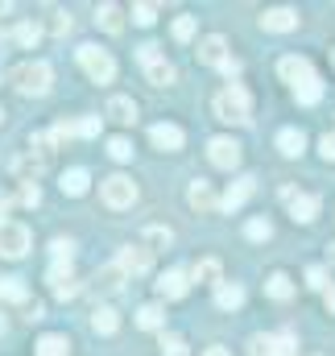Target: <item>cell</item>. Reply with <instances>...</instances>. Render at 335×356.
Returning <instances> with one entry per match:
<instances>
[{
	"label": "cell",
	"instance_id": "1",
	"mask_svg": "<svg viewBox=\"0 0 335 356\" xmlns=\"http://www.w3.org/2000/svg\"><path fill=\"white\" fill-rule=\"evenodd\" d=\"M215 116H220L224 124H249V120H252V99H249V91L240 88V83L224 88L220 95H215Z\"/></svg>",
	"mask_w": 335,
	"mask_h": 356
},
{
	"label": "cell",
	"instance_id": "2",
	"mask_svg": "<svg viewBox=\"0 0 335 356\" xmlns=\"http://www.w3.org/2000/svg\"><path fill=\"white\" fill-rule=\"evenodd\" d=\"M50 79H54V71L42 58H29V63H21L13 71V88L21 91V95H46L50 91Z\"/></svg>",
	"mask_w": 335,
	"mask_h": 356
},
{
	"label": "cell",
	"instance_id": "3",
	"mask_svg": "<svg viewBox=\"0 0 335 356\" xmlns=\"http://www.w3.org/2000/svg\"><path fill=\"white\" fill-rule=\"evenodd\" d=\"M137 58H141V67H145V79L154 83V88H170L174 79H178V71H174V63H170L166 54H162V46H141L137 50Z\"/></svg>",
	"mask_w": 335,
	"mask_h": 356
},
{
	"label": "cell",
	"instance_id": "4",
	"mask_svg": "<svg viewBox=\"0 0 335 356\" xmlns=\"http://www.w3.org/2000/svg\"><path fill=\"white\" fill-rule=\"evenodd\" d=\"M79 67H83L95 83H112V79H116V63H112V54L99 50V46H79Z\"/></svg>",
	"mask_w": 335,
	"mask_h": 356
},
{
	"label": "cell",
	"instance_id": "5",
	"mask_svg": "<svg viewBox=\"0 0 335 356\" xmlns=\"http://www.w3.org/2000/svg\"><path fill=\"white\" fill-rule=\"evenodd\" d=\"M99 195H104V203H108L112 211H124V207H133V203H137V182H133V178H124V175H112V178H104Z\"/></svg>",
	"mask_w": 335,
	"mask_h": 356
},
{
	"label": "cell",
	"instance_id": "6",
	"mask_svg": "<svg viewBox=\"0 0 335 356\" xmlns=\"http://www.w3.org/2000/svg\"><path fill=\"white\" fill-rule=\"evenodd\" d=\"M25 253H29V228L17 224V220H4V224H0V257L17 261V257H25Z\"/></svg>",
	"mask_w": 335,
	"mask_h": 356
},
{
	"label": "cell",
	"instance_id": "7",
	"mask_svg": "<svg viewBox=\"0 0 335 356\" xmlns=\"http://www.w3.org/2000/svg\"><path fill=\"white\" fill-rule=\"evenodd\" d=\"M281 199L290 203V216H294L298 224H311V220L319 216V195H307V191L286 186V191H281Z\"/></svg>",
	"mask_w": 335,
	"mask_h": 356
},
{
	"label": "cell",
	"instance_id": "8",
	"mask_svg": "<svg viewBox=\"0 0 335 356\" xmlns=\"http://www.w3.org/2000/svg\"><path fill=\"white\" fill-rule=\"evenodd\" d=\"M207 158L220 166V170H236L240 166V145L232 137H211L207 141Z\"/></svg>",
	"mask_w": 335,
	"mask_h": 356
},
{
	"label": "cell",
	"instance_id": "9",
	"mask_svg": "<svg viewBox=\"0 0 335 356\" xmlns=\"http://www.w3.org/2000/svg\"><path fill=\"white\" fill-rule=\"evenodd\" d=\"M294 336H252L249 356H294Z\"/></svg>",
	"mask_w": 335,
	"mask_h": 356
},
{
	"label": "cell",
	"instance_id": "10",
	"mask_svg": "<svg viewBox=\"0 0 335 356\" xmlns=\"http://www.w3.org/2000/svg\"><path fill=\"white\" fill-rule=\"evenodd\" d=\"M116 266L124 269V277H129V273H145V269L154 266V249H145V245H124V249L116 253Z\"/></svg>",
	"mask_w": 335,
	"mask_h": 356
},
{
	"label": "cell",
	"instance_id": "11",
	"mask_svg": "<svg viewBox=\"0 0 335 356\" xmlns=\"http://www.w3.org/2000/svg\"><path fill=\"white\" fill-rule=\"evenodd\" d=\"M50 290L58 298H75L79 294V277H75L71 261H54V269H50Z\"/></svg>",
	"mask_w": 335,
	"mask_h": 356
},
{
	"label": "cell",
	"instance_id": "12",
	"mask_svg": "<svg viewBox=\"0 0 335 356\" xmlns=\"http://www.w3.org/2000/svg\"><path fill=\"white\" fill-rule=\"evenodd\" d=\"M261 29L265 33H290V29H298V13L294 8H265L261 13Z\"/></svg>",
	"mask_w": 335,
	"mask_h": 356
},
{
	"label": "cell",
	"instance_id": "13",
	"mask_svg": "<svg viewBox=\"0 0 335 356\" xmlns=\"http://www.w3.org/2000/svg\"><path fill=\"white\" fill-rule=\"evenodd\" d=\"M277 75H281L286 83H294V88H298V83L315 79V67H311L302 54H290V58H281V63H277Z\"/></svg>",
	"mask_w": 335,
	"mask_h": 356
},
{
	"label": "cell",
	"instance_id": "14",
	"mask_svg": "<svg viewBox=\"0 0 335 356\" xmlns=\"http://www.w3.org/2000/svg\"><path fill=\"white\" fill-rule=\"evenodd\" d=\"M186 203H190L195 211H215V207H220V199H215V191H211L207 178H195V182L186 186Z\"/></svg>",
	"mask_w": 335,
	"mask_h": 356
},
{
	"label": "cell",
	"instance_id": "15",
	"mask_svg": "<svg viewBox=\"0 0 335 356\" xmlns=\"http://www.w3.org/2000/svg\"><path fill=\"white\" fill-rule=\"evenodd\" d=\"M190 290V273L186 269H166L162 277H158V294L162 298H182Z\"/></svg>",
	"mask_w": 335,
	"mask_h": 356
},
{
	"label": "cell",
	"instance_id": "16",
	"mask_svg": "<svg viewBox=\"0 0 335 356\" xmlns=\"http://www.w3.org/2000/svg\"><path fill=\"white\" fill-rule=\"evenodd\" d=\"M232 54H228V42L224 38H203L199 42V63H207V67H224Z\"/></svg>",
	"mask_w": 335,
	"mask_h": 356
},
{
	"label": "cell",
	"instance_id": "17",
	"mask_svg": "<svg viewBox=\"0 0 335 356\" xmlns=\"http://www.w3.org/2000/svg\"><path fill=\"white\" fill-rule=\"evenodd\" d=\"M149 141H154L158 149L174 154V149H182V141H186V137H182V129H178V124H154V129H149Z\"/></svg>",
	"mask_w": 335,
	"mask_h": 356
},
{
	"label": "cell",
	"instance_id": "18",
	"mask_svg": "<svg viewBox=\"0 0 335 356\" xmlns=\"http://www.w3.org/2000/svg\"><path fill=\"white\" fill-rule=\"evenodd\" d=\"M190 277L203 282V286H220V282H224V266H220L215 257H199V261L190 266Z\"/></svg>",
	"mask_w": 335,
	"mask_h": 356
},
{
	"label": "cell",
	"instance_id": "19",
	"mask_svg": "<svg viewBox=\"0 0 335 356\" xmlns=\"http://www.w3.org/2000/svg\"><path fill=\"white\" fill-rule=\"evenodd\" d=\"M252 186H256V178H240V182H232V186L224 191V199H220V211H236V207L252 195Z\"/></svg>",
	"mask_w": 335,
	"mask_h": 356
},
{
	"label": "cell",
	"instance_id": "20",
	"mask_svg": "<svg viewBox=\"0 0 335 356\" xmlns=\"http://www.w3.org/2000/svg\"><path fill=\"white\" fill-rule=\"evenodd\" d=\"M95 25H99L104 33H120V29H124V8H120V4H99V8H95Z\"/></svg>",
	"mask_w": 335,
	"mask_h": 356
},
{
	"label": "cell",
	"instance_id": "21",
	"mask_svg": "<svg viewBox=\"0 0 335 356\" xmlns=\"http://www.w3.org/2000/svg\"><path fill=\"white\" fill-rule=\"evenodd\" d=\"M120 286H124V269L116 266V261L104 266V269H95V290H99V294H116Z\"/></svg>",
	"mask_w": 335,
	"mask_h": 356
},
{
	"label": "cell",
	"instance_id": "22",
	"mask_svg": "<svg viewBox=\"0 0 335 356\" xmlns=\"http://www.w3.org/2000/svg\"><path fill=\"white\" fill-rule=\"evenodd\" d=\"M277 149H281L286 158H302V149H307V133H302V129H281V133H277Z\"/></svg>",
	"mask_w": 335,
	"mask_h": 356
},
{
	"label": "cell",
	"instance_id": "23",
	"mask_svg": "<svg viewBox=\"0 0 335 356\" xmlns=\"http://www.w3.org/2000/svg\"><path fill=\"white\" fill-rule=\"evenodd\" d=\"M108 116H112L116 124H133V120H137V104H133L129 95H112V99H108Z\"/></svg>",
	"mask_w": 335,
	"mask_h": 356
},
{
	"label": "cell",
	"instance_id": "24",
	"mask_svg": "<svg viewBox=\"0 0 335 356\" xmlns=\"http://www.w3.org/2000/svg\"><path fill=\"white\" fill-rule=\"evenodd\" d=\"M215 302H220L224 311H236V307L245 302V286H236V282H220V286H215Z\"/></svg>",
	"mask_w": 335,
	"mask_h": 356
},
{
	"label": "cell",
	"instance_id": "25",
	"mask_svg": "<svg viewBox=\"0 0 335 356\" xmlns=\"http://www.w3.org/2000/svg\"><path fill=\"white\" fill-rule=\"evenodd\" d=\"M91 327H95L99 336H112V332L120 327V315H116L112 307H95V311H91Z\"/></svg>",
	"mask_w": 335,
	"mask_h": 356
},
{
	"label": "cell",
	"instance_id": "26",
	"mask_svg": "<svg viewBox=\"0 0 335 356\" xmlns=\"http://www.w3.org/2000/svg\"><path fill=\"white\" fill-rule=\"evenodd\" d=\"M137 323H141V327H145V332H158V327H162V323H166V311H162V307H158V302H145V307H141V311H137Z\"/></svg>",
	"mask_w": 335,
	"mask_h": 356
},
{
	"label": "cell",
	"instance_id": "27",
	"mask_svg": "<svg viewBox=\"0 0 335 356\" xmlns=\"http://www.w3.org/2000/svg\"><path fill=\"white\" fill-rule=\"evenodd\" d=\"M38 356H71V340L67 336H42L38 340Z\"/></svg>",
	"mask_w": 335,
	"mask_h": 356
},
{
	"label": "cell",
	"instance_id": "28",
	"mask_svg": "<svg viewBox=\"0 0 335 356\" xmlns=\"http://www.w3.org/2000/svg\"><path fill=\"white\" fill-rule=\"evenodd\" d=\"M141 245H145V249H166V245H174V232H170L166 224H149Z\"/></svg>",
	"mask_w": 335,
	"mask_h": 356
},
{
	"label": "cell",
	"instance_id": "29",
	"mask_svg": "<svg viewBox=\"0 0 335 356\" xmlns=\"http://www.w3.org/2000/svg\"><path fill=\"white\" fill-rule=\"evenodd\" d=\"M38 38H42V25H38V21H21V25L13 29V42H17V46H25V50H29V46H38Z\"/></svg>",
	"mask_w": 335,
	"mask_h": 356
},
{
	"label": "cell",
	"instance_id": "30",
	"mask_svg": "<svg viewBox=\"0 0 335 356\" xmlns=\"http://www.w3.org/2000/svg\"><path fill=\"white\" fill-rule=\"evenodd\" d=\"M265 294H269V298H290V294H294V282H290L286 273H269Z\"/></svg>",
	"mask_w": 335,
	"mask_h": 356
},
{
	"label": "cell",
	"instance_id": "31",
	"mask_svg": "<svg viewBox=\"0 0 335 356\" xmlns=\"http://www.w3.org/2000/svg\"><path fill=\"white\" fill-rule=\"evenodd\" d=\"M42 166H46V162H38L33 154H25V158H17V162H13V170L25 178V182H33V178L42 175Z\"/></svg>",
	"mask_w": 335,
	"mask_h": 356
},
{
	"label": "cell",
	"instance_id": "32",
	"mask_svg": "<svg viewBox=\"0 0 335 356\" xmlns=\"http://www.w3.org/2000/svg\"><path fill=\"white\" fill-rule=\"evenodd\" d=\"M87 182H91V178H87V170H79V166H75V170H67V175H63V191H67V195H83Z\"/></svg>",
	"mask_w": 335,
	"mask_h": 356
},
{
	"label": "cell",
	"instance_id": "33",
	"mask_svg": "<svg viewBox=\"0 0 335 356\" xmlns=\"http://www.w3.org/2000/svg\"><path fill=\"white\" fill-rule=\"evenodd\" d=\"M0 298L25 302V282H21V277H0Z\"/></svg>",
	"mask_w": 335,
	"mask_h": 356
},
{
	"label": "cell",
	"instance_id": "34",
	"mask_svg": "<svg viewBox=\"0 0 335 356\" xmlns=\"http://www.w3.org/2000/svg\"><path fill=\"white\" fill-rule=\"evenodd\" d=\"M294 95H298V104H315V99L323 95V83H319V75H315V79H307V83H298V88H294Z\"/></svg>",
	"mask_w": 335,
	"mask_h": 356
},
{
	"label": "cell",
	"instance_id": "35",
	"mask_svg": "<svg viewBox=\"0 0 335 356\" xmlns=\"http://www.w3.org/2000/svg\"><path fill=\"white\" fill-rule=\"evenodd\" d=\"M108 154H112L116 162H129V158H133V141H129V137H112V141H108Z\"/></svg>",
	"mask_w": 335,
	"mask_h": 356
},
{
	"label": "cell",
	"instance_id": "36",
	"mask_svg": "<svg viewBox=\"0 0 335 356\" xmlns=\"http://www.w3.org/2000/svg\"><path fill=\"white\" fill-rule=\"evenodd\" d=\"M75 29V21H71V13H50V33H58V38H67Z\"/></svg>",
	"mask_w": 335,
	"mask_h": 356
},
{
	"label": "cell",
	"instance_id": "37",
	"mask_svg": "<svg viewBox=\"0 0 335 356\" xmlns=\"http://www.w3.org/2000/svg\"><path fill=\"white\" fill-rule=\"evenodd\" d=\"M245 232H249V241H269V236H273V224H269V220H249Z\"/></svg>",
	"mask_w": 335,
	"mask_h": 356
},
{
	"label": "cell",
	"instance_id": "38",
	"mask_svg": "<svg viewBox=\"0 0 335 356\" xmlns=\"http://www.w3.org/2000/svg\"><path fill=\"white\" fill-rule=\"evenodd\" d=\"M162 356H186V340L182 336H162Z\"/></svg>",
	"mask_w": 335,
	"mask_h": 356
},
{
	"label": "cell",
	"instance_id": "39",
	"mask_svg": "<svg viewBox=\"0 0 335 356\" xmlns=\"http://www.w3.org/2000/svg\"><path fill=\"white\" fill-rule=\"evenodd\" d=\"M99 133V116H79L75 120V137H95Z\"/></svg>",
	"mask_w": 335,
	"mask_h": 356
},
{
	"label": "cell",
	"instance_id": "40",
	"mask_svg": "<svg viewBox=\"0 0 335 356\" xmlns=\"http://www.w3.org/2000/svg\"><path fill=\"white\" fill-rule=\"evenodd\" d=\"M133 21L137 25H154L158 21V8L154 4H133Z\"/></svg>",
	"mask_w": 335,
	"mask_h": 356
},
{
	"label": "cell",
	"instance_id": "41",
	"mask_svg": "<svg viewBox=\"0 0 335 356\" xmlns=\"http://www.w3.org/2000/svg\"><path fill=\"white\" fill-rule=\"evenodd\" d=\"M174 38H178V42H190V38H195V17H178V21H174Z\"/></svg>",
	"mask_w": 335,
	"mask_h": 356
},
{
	"label": "cell",
	"instance_id": "42",
	"mask_svg": "<svg viewBox=\"0 0 335 356\" xmlns=\"http://www.w3.org/2000/svg\"><path fill=\"white\" fill-rule=\"evenodd\" d=\"M21 203L25 207H38L42 203V186L38 182H21Z\"/></svg>",
	"mask_w": 335,
	"mask_h": 356
},
{
	"label": "cell",
	"instance_id": "43",
	"mask_svg": "<svg viewBox=\"0 0 335 356\" xmlns=\"http://www.w3.org/2000/svg\"><path fill=\"white\" fill-rule=\"evenodd\" d=\"M307 286H311V290H327V269L311 266V269H307Z\"/></svg>",
	"mask_w": 335,
	"mask_h": 356
},
{
	"label": "cell",
	"instance_id": "44",
	"mask_svg": "<svg viewBox=\"0 0 335 356\" xmlns=\"http://www.w3.org/2000/svg\"><path fill=\"white\" fill-rule=\"evenodd\" d=\"M50 253H54V261H71V253H75V241H63V236H58V241L50 245Z\"/></svg>",
	"mask_w": 335,
	"mask_h": 356
},
{
	"label": "cell",
	"instance_id": "45",
	"mask_svg": "<svg viewBox=\"0 0 335 356\" xmlns=\"http://www.w3.org/2000/svg\"><path fill=\"white\" fill-rule=\"evenodd\" d=\"M25 319H29V323H38V319H42V302H38V298H33V302L25 298Z\"/></svg>",
	"mask_w": 335,
	"mask_h": 356
},
{
	"label": "cell",
	"instance_id": "46",
	"mask_svg": "<svg viewBox=\"0 0 335 356\" xmlns=\"http://www.w3.org/2000/svg\"><path fill=\"white\" fill-rule=\"evenodd\" d=\"M319 149H323V158H327V162H335V133H327V137L319 141Z\"/></svg>",
	"mask_w": 335,
	"mask_h": 356
},
{
	"label": "cell",
	"instance_id": "47",
	"mask_svg": "<svg viewBox=\"0 0 335 356\" xmlns=\"http://www.w3.org/2000/svg\"><path fill=\"white\" fill-rule=\"evenodd\" d=\"M220 71H224V75H232V79H236V75H240V58H228V63H224V67H220Z\"/></svg>",
	"mask_w": 335,
	"mask_h": 356
},
{
	"label": "cell",
	"instance_id": "48",
	"mask_svg": "<svg viewBox=\"0 0 335 356\" xmlns=\"http://www.w3.org/2000/svg\"><path fill=\"white\" fill-rule=\"evenodd\" d=\"M8 211H13V199H8V195L0 191V224H4V216H8Z\"/></svg>",
	"mask_w": 335,
	"mask_h": 356
},
{
	"label": "cell",
	"instance_id": "49",
	"mask_svg": "<svg viewBox=\"0 0 335 356\" xmlns=\"http://www.w3.org/2000/svg\"><path fill=\"white\" fill-rule=\"evenodd\" d=\"M203 356H228V348L224 344H211V348H203Z\"/></svg>",
	"mask_w": 335,
	"mask_h": 356
},
{
	"label": "cell",
	"instance_id": "50",
	"mask_svg": "<svg viewBox=\"0 0 335 356\" xmlns=\"http://www.w3.org/2000/svg\"><path fill=\"white\" fill-rule=\"evenodd\" d=\"M323 302H327V311L335 315V286H332V290H323Z\"/></svg>",
	"mask_w": 335,
	"mask_h": 356
},
{
	"label": "cell",
	"instance_id": "51",
	"mask_svg": "<svg viewBox=\"0 0 335 356\" xmlns=\"http://www.w3.org/2000/svg\"><path fill=\"white\" fill-rule=\"evenodd\" d=\"M0 336H4V315H0Z\"/></svg>",
	"mask_w": 335,
	"mask_h": 356
},
{
	"label": "cell",
	"instance_id": "52",
	"mask_svg": "<svg viewBox=\"0 0 335 356\" xmlns=\"http://www.w3.org/2000/svg\"><path fill=\"white\" fill-rule=\"evenodd\" d=\"M332 266H335V245H332Z\"/></svg>",
	"mask_w": 335,
	"mask_h": 356
},
{
	"label": "cell",
	"instance_id": "53",
	"mask_svg": "<svg viewBox=\"0 0 335 356\" xmlns=\"http://www.w3.org/2000/svg\"><path fill=\"white\" fill-rule=\"evenodd\" d=\"M0 120H4V112H0Z\"/></svg>",
	"mask_w": 335,
	"mask_h": 356
}]
</instances>
